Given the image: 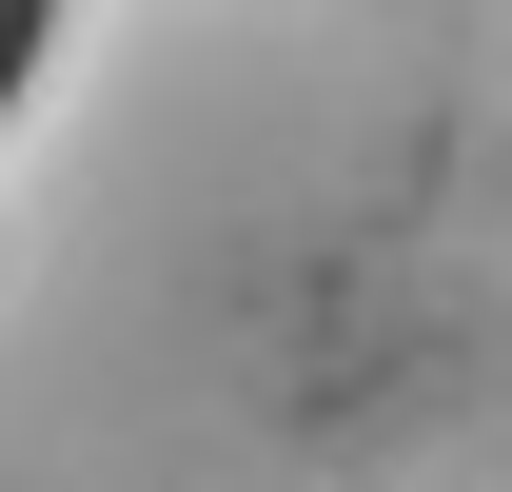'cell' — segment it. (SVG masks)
Masks as SVG:
<instances>
[{
	"mask_svg": "<svg viewBox=\"0 0 512 492\" xmlns=\"http://www.w3.org/2000/svg\"><path fill=\"white\" fill-rule=\"evenodd\" d=\"M40 40H60V0H0V119H20V79H40Z\"/></svg>",
	"mask_w": 512,
	"mask_h": 492,
	"instance_id": "1",
	"label": "cell"
}]
</instances>
